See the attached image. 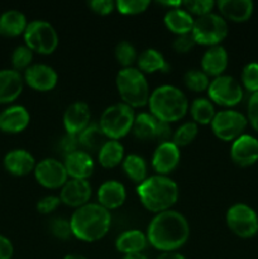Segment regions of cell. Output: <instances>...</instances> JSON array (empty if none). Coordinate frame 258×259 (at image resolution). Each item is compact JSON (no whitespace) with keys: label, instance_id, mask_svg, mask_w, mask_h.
Segmentation results:
<instances>
[{"label":"cell","instance_id":"obj_8","mask_svg":"<svg viewBox=\"0 0 258 259\" xmlns=\"http://www.w3.org/2000/svg\"><path fill=\"white\" fill-rule=\"evenodd\" d=\"M23 35L25 46L39 55H51L58 46L57 30L46 20H33L28 23Z\"/></svg>","mask_w":258,"mask_h":259},{"label":"cell","instance_id":"obj_9","mask_svg":"<svg viewBox=\"0 0 258 259\" xmlns=\"http://www.w3.org/2000/svg\"><path fill=\"white\" fill-rule=\"evenodd\" d=\"M228 228L237 237L248 239L257 235L258 233V215L254 209L248 205L234 204L228 209L225 215Z\"/></svg>","mask_w":258,"mask_h":259},{"label":"cell","instance_id":"obj_10","mask_svg":"<svg viewBox=\"0 0 258 259\" xmlns=\"http://www.w3.org/2000/svg\"><path fill=\"white\" fill-rule=\"evenodd\" d=\"M210 125L218 138L225 142H234L244 134L248 125V119L240 111L225 109L215 114Z\"/></svg>","mask_w":258,"mask_h":259},{"label":"cell","instance_id":"obj_42","mask_svg":"<svg viewBox=\"0 0 258 259\" xmlns=\"http://www.w3.org/2000/svg\"><path fill=\"white\" fill-rule=\"evenodd\" d=\"M61 204L60 196H55V195H48V196L42 197L37 204V210L43 215L51 214L55 211Z\"/></svg>","mask_w":258,"mask_h":259},{"label":"cell","instance_id":"obj_29","mask_svg":"<svg viewBox=\"0 0 258 259\" xmlns=\"http://www.w3.org/2000/svg\"><path fill=\"white\" fill-rule=\"evenodd\" d=\"M124 147L119 141L114 139H108L100 151L98 152L99 163L104 168H114L123 163L124 161Z\"/></svg>","mask_w":258,"mask_h":259},{"label":"cell","instance_id":"obj_44","mask_svg":"<svg viewBox=\"0 0 258 259\" xmlns=\"http://www.w3.org/2000/svg\"><path fill=\"white\" fill-rule=\"evenodd\" d=\"M196 42H195L194 37L190 34H182V35H176V38L174 39V48L176 52L179 53H187L195 47Z\"/></svg>","mask_w":258,"mask_h":259},{"label":"cell","instance_id":"obj_2","mask_svg":"<svg viewBox=\"0 0 258 259\" xmlns=\"http://www.w3.org/2000/svg\"><path fill=\"white\" fill-rule=\"evenodd\" d=\"M70 224L73 237L82 242L93 243L108 234L111 227V215L101 205L89 202L75 210Z\"/></svg>","mask_w":258,"mask_h":259},{"label":"cell","instance_id":"obj_43","mask_svg":"<svg viewBox=\"0 0 258 259\" xmlns=\"http://www.w3.org/2000/svg\"><path fill=\"white\" fill-rule=\"evenodd\" d=\"M248 123L252 125L255 132H258V93L250 95L247 106Z\"/></svg>","mask_w":258,"mask_h":259},{"label":"cell","instance_id":"obj_18","mask_svg":"<svg viewBox=\"0 0 258 259\" xmlns=\"http://www.w3.org/2000/svg\"><path fill=\"white\" fill-rule=\"evenodd\" d=\"M5 171L10 175L17 177L27 176L30 172H34L37 162L33 154L28 152L27 149L17 148L8 152L3 159Z\"/></svg>","mask_w":258,"mask_h":259},{"label":"cell","instance_id":"obj_30","mask_svg":"<svg viewBox=\"0 0 258 259\" xmlns=\"http://www.w3.org/2000/svg\"><path fill=\"white\" fill-rule=\"evenodd\" d=\"M157 125L158 119L154 118L151 113H141L136 115L132 132L141 141H153L156 139Z\"/></svg>","mask_w":258,"mask_h":259},{"label":"cell","instance_id":"obj_35","mask_svg":"<svg viewBox=\"0 0 258 259\" xmlns=\"http://www.w3.org/2000/svg\"><path fill=\"white\" fill-rule=\"evenodd\" d=\"M197 133H199V125L196 123H194V121H187V123H184L182 125H180L176 129V132H174L172 142L179 148L180 147L189 146L196 138Z\"/></svg>","mask_w":258,"mask_h":259},{"label":"cell","instance_id":"obj_38","mask_svg":"<svg viewBox=\"0 0 258 259\" xmlns=\"http://www.w3.org/2000/svg\"><path fill=\"white\" fill-rule=\"evenodd\" d=\"M242 86L250 94L258 93V62H249L242 71Z\"/></svg>","mask_w":258,"mask_h":259},{"label":"cell","instance_id":"obj_4","mask_svg":"<svg viewBox=\"0 0 258 259\" xmlns=\"http://www.w3.org/2000/svg\"><path fill=\"white\" fill-rule=\"evenodd\" d=\"M148 105L154 118L169 124L184 118L189 110L186 95L174 85H162L154 89L149 96Z\"/></svg>","mask_w":258,"mask_h":259},{"label":"cell","instance_id":"obj_31","mask_svg":"<svg viewBox=\"0 0 258 259\" xmlns=\"http://www.w3.org/2000/svg\"><path fill=\"white\" fill-rule=\"evenodd\" d=\"M190 114L192 116V121L197 125H209L214 119L215 111L214 104L210 99L197 98L190 105Z\"/></svg>","mask_w":258,"mask_h":259},{"label":"cell","instance_id":"obj_22","mask_svg":"<svg viewBox=\"0 0 258 259\" xmlns=\"http://www.w3.org/2000/svg\"><path fill=\"white\" fill-rule=\"evenodd\" d=\"M63 164L71 179L88 180L94 172L93 157L88 152L81 149L65 156Z\"/></svg>","mask_w":258,"mask_h":259},{"label":"cell","instance_id":"obj_39","mask_svg":"<svg viewBox=\"0 0 258 259\" xmlns=\"http://www.w3.org/2000/svg\"><path fill=\"white\" fill-rule=\"evenodd\" d=\"M116 10L124 15H137L146 12L151 3L148 0H118Z\"/></svg>","mask_w":258,"mask_h":259},{"label":"cell","instance_id":"obj_26","mask_svg":"<svg viewBox=\"0 0 258 259\" xmlns=\"http://www.w3.org/2000/svg\"><path fill=\"white\" fill-rule=\"evenodd\" d=\"M27 27V17L20 10L9 9L0 14V34L4 37L13 38L24 34Z\"/></svg>","mask_w":258,"mask_h":259},{"label":"cell","instance_id":"obj_13","mask_svg":"<svg viewBox=\"0 0 258 259\" xmlns=\"http://www.w3.org/2000/svg\"><path fill=\"white\" fill-rule=\"evenodd\" d=\"M24 82L37 91H50L56 88L58 75L51 66L45 63H34L24 71Z\"/></svg>","mask_w":258,"mask_h":259},{"label":"cell","instance_id":"obj_21","mask_svg":"<svg viewBox=\"0 0 258 259\" xmlns=\"http://www.w3.org/2000/svg\"><path fill=\"white\" fill-rule=\"evenodd\" d=\"M217 7L225 20L234 23L247 22L254 12L252 0H219Z\"/></svg>","mask_w":258,"mask_h":259},{"label":"cell","instance_id":"obj_11","mask_svg":"<svg viewBox=\"0 0 258 259\" xmlns=\"http://www.w3.org/2000/svg\"><path fill=\"white\" fill-rule=\"evenodd\" d=\"M210 100L214 101L218 105L232 108L238 105L243 100L244 89L239 81L228 75H222L210 81V86L207 89Z\"/></svg>","mask_w":258,"mask_h":259},{"label":"cell","instance_id":"obj_6","mask_svg":"<svg viewBox=\"0 0 258 259\" xmlns=\"http://www.w3.org/2000/svg\"><path fill=\"white\" fill-rule=\"evenodd\" d=\"M134 109L124 103L114 104L103 111L99 120V126L108 139L119 141L125 137L133 128Z\"/></svg>","mask_w":258,"mask_h":259},{"label":"cell","instance_id":"obj_36","mask_svg":"<svg viewBox=\"0 0 258 259\" xmlns=\"http://www.w3.org/2000/svg\"><path fill=\"white\" fill-rule=\"evenodd\" d=\"M114 53H115L116 61H118L119 65L123 66V68L132 67V65L137 62V58H138L136 47L126 40L118 43Z\"/></svg>","mask_w":258,"mask_h":259},{"label":"cell","instance_id":"obj_37","mask_svg":"<svg viewBox=\"0 0 258 259\" xmlns=\"http://www.w3.org/2000/svg\"><path fill=\"white\" fill-rule=\"evenodd\" d=\"M33 53L34 52L25 45L18 46L12 53L13 70L20 72V71H25L28 67H30L33 62Z\"/></svg>","mask_w":258,"mask_h":259},{"label":"cell","instance_id":"obj_17","mask_svg":"<svg viewBox=\"0 0 258 259\" xmlns=\"http://www.w3.org/2000/svg\"><path fill=\"white\" fill-rule=\"evenodd\" d=\"M91 111L83 101H75L65 110L63 114V126L67 134L78 136L90 125Z\"/></svg>","mask_w":258,"mask_h":259},{"label":"cell","instance_id":"obj_15","mask_svg":"<svg viewBox=\"0 0 258 259\" xmlns=\"http://www.w3.org/2000/svg\"><path fill=\"white\" fill-rule=\"evenodd\" d=\"M93 189L88 180L71 179L61 187L60 200L62 204L70 207H78L89 204Z\"/></svg>","mask_w":258,"mask_h":259},{"label":"cell","instance_id":"obj_14","mask_svg":"<svg viewBox=\"0 0 258 259\" xmlns=\"http://www.w3.org/2000/svg\"><path fill=\"white\" fill-rule=\"evenodd\" d=\"M230 157L240 167H250L258 162V139L250 134H243L230 147Z\"/></svg>","mask_w":258,"mask_h":259},{"label":"cell","instance_id":"obj_24","mask_svg":"<svg viewBox=\"0 0 258 259\" xmlns=\"http://www.w3.org/2000/svg\"><path fill=\"white\" fill-rule=\"evenodd\" d=\"M229 63V56L222 45L209 47L201 58V70L207 76L218 77L224 73Z\"/></svg>","mask_w":258,"mask_h":259},{"label":"cell","instance_id":"obj_28","mask_svg":"<svg viewBox=\"0 0 258 259\" xmlns=\"http://www.w3.org/2000/svg\"><path fill=\"white\" fill-rule=\"evenodd\" d=\"M137 65L139 71L143 73H154V72H168L169 65L164 60L163 55L156 48H147L142 51L137 58Z\"/></svg>","mask_w":258,"mask_h":259},{"label":"cell","instance_id":"obj_12","mask_svg":"<svg viewBox=\"0 0 258 259\" xmlns=\"http://www.w3.org/2000/svg\"><path fill=\"white\" fill-rule=\"evenodd\" d=\"M34 177L40 186L50 190L61 189L67 182V171L63 162L56 158H45L37 163Z\"/></svg>","mask_w":258,"mask_h":259},{"label":"cell","instance_id":"obj_25","mask_svg":"<svg viewBox=\"0 0 258 259\" xmlns=\"http://www.w3.org/2000/svg\"><path fill=\"white\" fill-rule=\"evenodd\" d=\"M163 22L167 29L171 30L176 35H182L190 34L192 32L195 19L187 10L180 7L167 10L166 14H164Z\"/></svg>","mask_w":258,"mask_h":259},{"label":"cell","instance_id":"obj_5","mask_svg":"<svg viewBox=\"0 0 258 259\" xmlns=\"http://www.w3.org/2000/svg\"><path fill=\"white\" fill-rule=\"evenodd\" d=\"M116 89L124 104L131 108H142L149 100V85L139 68H121L116 75Z\"/></svg>","mask_w":258,"mask_h":259},{"label":"cell","instance_id":"obj_23","mask_svg":"<svg viewBox=\"0 0 258 259\" xmlns=\"http://www.w3.org/2000/svg\"><path fill=\"white\" fill-rule=\"evenodd\" d=\"M98 200L99 205L109 211L118 209L126 200L125 186L116 180L103 182L98 190Z\"/></svg>","mask_w":258,"mask_h":259},{"label":"cell","instance_id":"obj_45","mask_svg":"<svg viewBox=\"0 0 258 259\" xmlns=\"http://www.w3.org/2000/svg\"><path fill=\"white\" fill-rule=\"evenodd\" d=\"M89 7L99 15H108L116 9V4L113 0H93L89 2Z\"/></svg>","mask_w":258,"mask_h":259},{"label":"cell","instance_id":"obj_46","mask_svg":"<svg viewBox=\"0 0 258 259\" xmlns=\"http://www.w3.org/2000/svg\"><path fill=\"white\" fill-rule=\"evenodd\" d=\"M172 136H174V132H172L171 124L166 123V121L158 120V125H157V132H156V141L161 143H166V142L172 141Z\"/></svg>","mask_w":258,"mask_h":259},{"label":"cell","instance_id":"obj_32","mask_svg":"<svg viewBox=\"0 0 258 259\" xmlns=\"http://www.w3.org/2000/svg\"><path fill=\"white\" fill-rule=\"evenodd\" d=\"M108 141L99 124H90L85 131L78 134V143L90 152H99Z\"/></svg>","mask_w":258,"mask_h":259},{"label":"cell","instance_id":"obj_50","mask_svg":"<svg viewBox=\"0 0 258 259\" xmlns=\"http://www.w3.org/2000/svg\"><path fill=\"white\" fill-rule=\"evenodd\" d=\"M121 259H148V257L144 255L143 253H133V254L123 255V258Z\"/></svg>","mask_w":258,"mask_h":259},{"label":"cell","instance_id":"obj_33","mask_svg":"<svg viewBox=\"0 0 258 259\" xmlns=\"http://www.w3.org/2000/svg\"><path fill=\"white\" fill-rule=\"evenodd\" d=\"M121 164H123V171L125 172L126 176L138 185L142 184L148 177L147 176L148 167H147L146 159L143 157L138 156V154L126 156Z\"/></svg>","mask_w":258,"mask_h":259},{"label":"cell","instance_id":"obj_40","mask_svg":"<svg viewBox=\"0 0 258 259\" xmlns=\"http://www.w3.org/2000/svg\"><path fill=\"white\" fill-rule=\"evenodd\" d=\"M217 5V3L212 0H187V2H182V8L190 13V14H195L197 17H202L209 13H212V9Z\"/></svg>","mask_w":258,"mask_h":259},{"label":"cell","instance_id":"obj_49","mask_svg":"<svg viewBox=\"0 0 258 259\" xmlns=\"http://www.w3.org/2000/svg\"><path fill=\"white\" fill-rule=\"evenodd\" d=\"M156 259H186L182 254L176 252H166V253H161Z\"/></svg>","mask_w":258,"mask_h":259},{"label":"cell","instance_id":"obj_51","mask_svg":"<svg viewBox=\"0 0 258 259\" xmlns=\"http://www.w3.org/2000/svg\"><path fill=\"white\" fill-rule=\"evenodd\" d=\"M63 259H88V258L82 257V255H77V254H68Z\"/></svg>","mask_w":258,"mask_h":259},{"label":"cell","instance_id":"obj_48","mask_svg":"<svg viewBox=\"0 0 258 259\" xmlns=\"http://www.w3.org/2000/svg\"><path fill=\"white\" fill-rule=\"evenodd\" d=\"M14 254V247L9 238L0 234V259H12Z\"/></svg>","mask_w":258,"mask_h":259},{"label":"cell","instance_id":"obj_16","mask_svg":"<svg viewBox=\"0 0 258 259\" xmlns=\"http://www.w3.org/2000/svg\"><path fill=\"white\" fill-rule=\"evenodd\" d=\"M181 158L180 148L174 142H166V143L158 144L152 156V167L157 175L167 176L174 169L177 168Z\"/></svg>","mask_w":258,"mask_h":259},{"label":"cell","instance_id":"obj_34","mask_svg":"<svg viewBox=\"0 0 258 259\" xmlns=\"http://www.w3.org/2000/svg\"><path fill=\"white\" fill-rule=\"evenodd\" d=\"M184 82L187 89L194 93H202L207 91L210 86V78L202 70H189L184 75Z\"/></svg>","mask_w":258,"mask_h":259},{"label":"cell","instance_id":"obj_7","mask_svg":"<svg viewBox=\"0 0 258 259\" xmlns=\"http://www.w3.org/2000/svg\"><path fill=\"white\" fill-rule=\"evenodd\" d=\"M228 22L217 13H209L195 19L191 35L194 37L196 45L202 46H218L227 38Z\"/></svg>","mask_w":258,"mask_h":259},{"label":"cell","instance_id":"obj_19","mask_svg":"<svg viewBox=\"0 0 258 259\" xmlns=\"http://www.w3.org/2000/svg\"><path fill=\"white\" fill-rule=\"evenodd\" d=\"M29 111L22 105H10L0 111V131L8 134H17L29 125Z\"/></svg>","mask_w":258,"mask_h":259},{"label":"cell","instance_id":"obj_27","mask_svg":"<svg viewBox=\"0 0 258 259\" xmlns=\"http://www.w3.org/2000/svg\"><path fill=\"white\" fill-rule=\"evenodd\" d=\"M147 244H148L147 234L138 229L125 230L115 240L116 250L123 253L124 255L142 253L146 249Z\"/></svg>","mask_w":258,"mask_h":259},{"label":"cell","instance_id":"obj_41","mask_svg":"<svg viewBox=\"0 0 258 259\" xmlns=\"http://www.w3.org/2000/svg\"><path fill=\"white\" fill-rule=\"evenodd\" d=\"M50 229L51 233L61 240H67L72 237L70 220H66L63 218H56V219H53L51 222Z\"/></svg>","mask_w":258,"mask_h":259},{"label":"cell","instance_id":"obj_3","mask_svg":"<svg viewBox=\"0 0 258 259\" xmlns=\"http://www.w3.org/2000/svg\"><path fill=\"white\" fill-rule=\"evenodd\" d=\"M137 194L148 211L159 214L171 210L176 204L179 200V186L168 176L153 175L138 185Z\"/></svg>","mask_w":258,"mask_h":259},{"label":"cell","instance_id":"obj_20","mask_svg":"<svg viewBox=\"0 0 258 259\" xmlns=\"http://www.w3.org/2000/svg\"><path fill=\"white\" fill-rule=\"evenodd\" d=\"M24 88V78L13 68L0 70V105L17 100Z\"/></svg>","mask_w":258,"mask_h":259},{"label":"cell","instance_id":"obj_1","mask_svg":"<svg viewBox=\"0 0 258 259\" xmlns=\"http://www.w3.org/2000/svg\"><path fill=\"white\" fill-rule=\"evenodd\" d=\"M190 237V224L179 211L167 210L154 215L147 229L148 243L162 253L176 252Z\"/></svg>","mask_w":258,"mask_h":259},{"label":"cell","instance_id":"obj_47","mask_svg":"<svg viewBox=\"0 0 258 259\" xmlns=\"http://www.w3.org/2000/svg\"><path fill=\"white\" fill-rule=\"evenodd\" d=\"M78 146H80V143H78V136H73V134H66L60 142V148L62 149L65 156L77 151Z\"/></svg>","mask_w":258,"mask_h":259}]
</instances>
